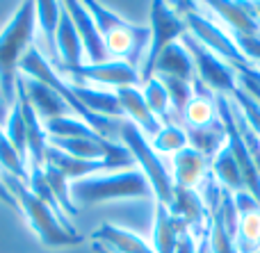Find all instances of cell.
<instances>
[{
    "label": "cell",
    "mask_w": 260,
    "mask_h": 253,
    "mask_svg": "<svg viewBox=\"0 0 260 253\" xmlns=\"http://www.w3.org/2000/svg\"><path fill=\"white\" fill-rule=\"evenodd\" d=\"M64 9L69 12L73 25H76V32L82 41V50H85V64H101L108 62L110 55L108 48H105V39L101 37L99 27H96L91 14L87 12L85 3L80 0H69L64 3Z\"/></svg>",
    "instance_id": "30bf717a"
},
{
    "label": "cell",
    "mask_w": 260,
    "mask_h": 253,
    "mask_svg": "<svg viewBox=\"0 0 260 253\" xmlns=\"http://www.w3.org/2000/svg\"><path fill=\"white\" fill-rule=\"evenodd\" d=\"M201 240L203 237H197L192 231H185L183 235H180V240H178V244H176L174 253H199V249H201Z\"/></svg>",
    "instance_id": "1f68e13d"
},
{
    "label": "cell",
    "mask_w": 260,
    "mask_h": 253,
    "mask_svg": "<svg viewBox=\"0 0 260 253\" xmlns=\"http://www.w3.org/2000/svg\"><path fill=\"white\" fill-rule=\"evenodd\" d=\"M5 119H7V107L0 105V123H5Z\"/></svg>",
    "instance_id": "d590c367"
},
{
    "label": "cell",
    "mask_w": 260,
    "mask_h": 253,
    "mask_svg": "<svg viewBox=\"0 0 260 253\" xmlns=\"http://www.w3.org/2000/svg\"><path fill=\"white\" fill-rule=\"evenodd\" d=\"M148 30H151V41H148V50H146V57H144V64H142V68H139V87L153 78V66H155V59L160 57L162 50L169 44L178 41L180 37L187 32V27H185L183 18L174 12L171 3L153 0Z\"/></svg>",
    "instance_id": "8992f818"
},
{
    "label": "cell",
    "mask_w": 260,
    "mask_h": 253,
    "mask_svg": "<svg viewBox=\"0 0 260 253\" xmlns=\"http://www.w3.org/2000/svg\"><path fill=\"white\" fill-rule=\"evenodd\" d=\"M71 85H91L101 89L119 91L123 87H139V71L121 59H108L101 64H85L67 78Z\"/></svg>",
    "instance_id": "ba28073f"
},
{
    "label": "cell",
    "mask_w": 260,
    "mask_h": 253,
    "mask_svg": "<svg viewBox=\"0 0 260 253\" xmlns=\"http://www.w3.org/2000/svg\"><path fill=\"white\" fill-rule=\"evenodd\" d=\"M64 12V3L55 0H41L35 3V34H41L44 44L39 46V53L57 68V50H55V34H57L59 18Z\"/></svg>",
    "instance_id": "5bb4252c"
},
{
    "label": "cell",
    "mask_w": 260,
    "mask_h": 253,
    "mask_svg": "<svg viewBox=\"0 0 260 253\" xmlns=\"http://www.w3.org/2000/svg\"><path fill=\"white\" fill-rule=\"evenodd\" d=\"M183 128H185V132H187L189 146H192L194 151H199V153H203L208 160L215 158V155L226 146V141H229L226 128H224V123L219 121V117H217V121L210 123V126H203V128L183 126Z\"/></svg>",
    "instance_id": "603a6c76"
},
{
    "label": "cell",
    "mask_w": 260,
    "mask_h": 253,
    "mask_svg": "<svg viewBox=\"0 0 260 253\" xmlns=\"http://www.w3.org/2000/svg\"><path fill=\"white\" fill-rule=\"evenodd\" d=\"M119 144H123L130 151L135 167L144 173V178L151 185L155 203H162L169 208L171 199H174V178H171V169L167 164V158L157 155L153 151L148 137L126 119L121 121V128H119Z\"/></svg>",
    "instance_id": "277c9868"
},
{
    "label": "cell",
    "mask_w": 260,
    "mask_h": 253,
    "mask_svg": "<svg viewBox=\"0 0 260 253\" xmlns=\"http://www.w3.org/2000/svg\"><path fill=\"white\" fill-rule=\"evenodd\" d=\"M235 246L238 253H260V210L240 217Z\"/></svg>",
    "instance_id": "f1b7e54d"
},
{
    "label": "cell",
    "mask_w": 260,
    "mask_h": 253,
    "mask_svg": "<svg viewBox=\"0 0 260 253\" xmlns=\"http://www.w3.org/2000/svg\"><path fill=\"white\" fill-rule=\"evenodd\" d=\"M169 212L174 217H178L187 226V231H192L197 237L208 235V222H210V217H208V208L197 190L174 187V199H171Z\"/></svg>",
    "instance_id": "7c38bea8"
},
{
    "label": "cell",
    "mask_w": 260,
    "mask_h": 253,
    "mask_svg": "<svg viewBox=\"0 0 260 253\" xmlns=\"http://www.w3.org/2000/svg\"><path fill=\"white\" fill-rule=\"evenodd\" d=\"M210 176L215 178L221 190H229V192H233V194L247 192L244 190L242 173H240V167H238V162H235V155H233V151H231L229 141H226L224 149L210 160Z\"/></svg>",
    "instance_id": "7402d4cb"
},
{
    "label": "cell",
    "mask_w": 260,
    "mask_h": 253,
    "mask_svg": "<svg viewBox=\"0 0 260 253\" xmlns=\"http://www.w3.org/2000/svg\"><path fill=\"white\" fill-rule=\"evenodd\" d=\"M35 41V3H21L0 32V94L3 105L12 107L16 100L18 64Z\"/></svg>",
    "instance_id": "6da1fadb"
},
{
    "label": "cell",
    "mask_w": 260,
    "mask_h": 253,
    "mask_svg": "<svg viewBox=\"0 0 260 253\" xmlns=\"http://www.w3.org/2000/svg\"><path fill=\"white\" fill-rule=\"evenodd\" d=\"M212 18L233 37L238 39H256L260 37V23L251 12V3H235V0H212L203 3Z\"/></svg>",
    "instance_id": "9c48e42d"
},
{
    "label": "cell",
    "mask_w": 260,
    "mask_h": 253,
    "mask_svg": "<svg viewBox=\"0 0 260 253\" xmlns=\"http://www.w3.org/2000/svg\"><path fill=\"white\" fill-rule=\"evenodd\" d=\"M157 155L162 158H174L176 153H180L183 149H187V132L180 123H169V126H162L157 130V135L153 139H148Z\"/></svg>",
    "instance_id": "484cf974"
},
{
    "label": "cell",
    "mask_w": 260,
    "mask_h": 253,
    "mask_svg": "<svg viewBox=\"0 0 260 253\" xmlns=\"http://www.w3.org/2000/svg\"><path fill=\"white\" fill-rule=\"evenodd\" d=\"M180 44L192 55L197 80L201 82L208 91H212L215 96H231L238 89V71H235L231 64H226L224 59H219L215 53L203 48L187 32L180 37Z\"/></svg>",
    "instance_id": "52a82bcc"
},
{
    "label": "cell",
    "mask_w": 260,
    "mask_h": 253,
    "mask_svg": "<svg viewBox=\"0 0 260 253\" xmlns=\"http://www.w3.org/2000/svg\"><path fill=\"white\" fill-rule=\"evenodd\" d=\"M153 76L176 78V80H185V82L197 80L192 55H189L187 48L180 44V39L174 41V44H169L160 53V57L155 59V66H153Z\"/></svg>",
    "instance_id": "e0dca14e"
},
{
    "label": "cell",
    "mask_w": 260,
    "mask_h": 253,
    "mask_svg": "<svg viewBox=\"0 0 260 253\" xmlns=\"http://www.w3.org/2000/svg\"><path fill=\"white\" fill-rule=\"evenodd\" d=\"M169 169L171 178H174V187H183V190H199L201 183L210 173V160L203 153L194 151L192 146L183 149L180 153H176L174 158H169Z\"/></svg>",
    "instance_id": "4fadbf2b"
},
{
    "label": "cell",
    "mask_w": 260,
    "mask_h": 253,
    "mask_svg": "<svg viewBox=\"0 0 260 253\" xmlns=\"http://www.w3.org/2000/svg\"><path fill=\"white\" fill-rule=\"evenodd\" d=\"M217 121V100L215 94L208 91L199 80H194V98L189 100L187 110L183 114V126L203 128Z\"/></svg>",
    "instance_id": "44dd1931"
},
{
    "label": "cell",
    "mask_w": 260,
    "mask_h": 253,
    "mask_svg": "<svg viewBox=\"0 0 260 253\" xmlns=\"http://www.w3.org/2000/svg\"><path fill=\"white\" fill-rule=\"evenodd\" d=\"M119 96V103H121L123 110V117L126 121H130L133 126H137L148 139L157 135V130L162 128V123L153 117V112L148 110L146 100H144L142 94V87H123V89L117 91Z\"/></svg>",
    "instance_id": "9a60e30c"
},
{
    "label": "cell",
    "mask_w": 260,
    "mask_h": 253,
    "mask_svg": "<svg viewBox=\"0 0 260 253\" xmlns=\"http://www.w3.org/2000/svg\"><path fill=\"white\" fill-rule=\"evenodd\" d=\"M91 251H94V253H114V251H110L105 244H99V242H94V244H91Z\"/></svg>",
    "instance_id": "836d02e7"
},
{
    "label": "cell",
    "mask_w": 260,
    "mask_h": 253,
    "mask_svg": "<svg viewBox=\"0 0 260 253\" xmlns=\"http://www.w3.org/2000/svg\"><path fill=\"white\" fill-rule=\"evenodd\" d=\"M258 68H260V66H258Z\"/></svg>",
    "instance_id": "f35d334b"
},
{
    "label": "cell",
    "mask_w": 260,
    "mask_h": 253,
    "mask_svg": "<svg viewBox=\"0 0 260 253\" xmlns=\"http://www.w3.org/2000/svg\"><path fill=\"white\" fill-rule=\"evenodd\" d=\"M142 94H144V100H146L148 110L153 112V117L162 123V126H169V123H178L176 121V114L171 110V103H169V94H167L165 85L157 80L155 76L151 80H146L142 85Z\"/></svg>",
    "instance_id": "cb8c5ba5"
},
{
    "label": "cell",
    "mask_w": 260,
    "mask_h": 253,
    "mask_svg": "<svg viewBox=\"0 0 260 253\" xmlns=\"http://www.w3.org/2000/svg\"><path fill=\"white\" fill-rule=\"evenodd\" d=\"M199 253H208V244H206V237L201 240V249H199Z\"/></svg>",
    "instance_id": "8d00e7d4"
},
{
    "label": "cell",
    "mask_w": 260,
    "mask_h": 253,
    "mask_svg": "<svg viewBox=\"0 0 260 253\" xmlns=\"http://www.w3.org/2000/svg\"><path fill=\"white\" fill-rule=\"evenodd\" d=\"M3 135L7 137V141L16 149V153L21 155L23 160L27 162V135H25V119H23V110L18 98L14 100V105L7 110V119L3 123ZM30 167V164H27Z\"/></svg>",
    "instance_id": "4316f807"
},
{
    "label": "cell",
    "mask_w": 260,
    "mask_h": 253,
    "mask_svg": "<svg viewBox=\"0 0 260 253\" xmlns=\"http://www.w3.org/2000/svg\"><path fill=\"white\" fill-rule=\"evenodd\" d=\"M155 78L165 85L167 94H169L171 110H174V114H176V121L183 126V114H185V110H187L189 100L194 98V82L176 80V78H160V76H155Z\"/></svg>",
    "instance_id": "f546056e"
},
{
    "label": "cell",
    "mask_w": 260,
    "mask_h": 253,
    "mask_svg": "<svg viewBox=\"0 0 260 253\" xmlns=\"http://www.w3.org/2000/svg\"><path fill=\"white\" fill-rule=\"evenodd\" d=\"M0 169H3L0 173L16 178V180H21L23 185L30 183V167H27L25 160L16 153V149L7 141V137L3 135V130H0Z\"/></svg>",
    "instance_id": "83f0119b"
},
{
    "label": "cell",
    "mask_w": 260,
    "mask_h": 253,
    "mask_svg": "<svg viewBox=\"0 0 260 253\" xmlns=\"http://www.w3.org/2000/svg\"><path fill=\"white\" fill-rule=\"evenodd\" d=\"M251 12H253V16H256V21L260 23V3H251Z\"/></svg>",
    "instance_id": "e575fe53"
},
{
    "label": "cell",
    "mask_w": 260,
    "mask_h": 253,
    "mask_svg": "<svg viewBox=\"0 0 260 253\" xmlns=\"http://www.w3.org/2000/svg\"><path fill=\"white\" fill-rule=\"evenodd\" d=\"M16 98L21 103L23 119H25V135H27V164L30 169L46 167V149H48V135H46L44 121L37 117L32 105L25 100L21 89H16Z\"/></svg>",
    "instance_id": "2e32d148"
},
{
    "label": "cell",
    "mask_w": 260,
    "mask_h": 253,
    "mask_svg": "<svg viewBox=\"0 0 260 253\" xmlns=\"http://www.w3.org/2000/svg\"><path fill=\"white\" fill-rule=\"evenodd\" d=\"M148 196H153L151 185L137 167L126 169V171L94 173V176L71 183V201L76 208L110 203V201L148 199Z\"/></svg>",
    "instance_id": "7a4b0ae2"
},
{
    "label": "cell",
    "mask_w": 260,
    "mask_h": 253,
    "mask_svg": "<svg viewBox=\"0 0 260 253\" xmlns=\"http://www.w3.org/2000/svg\"><path fill=\"white\" fill-rule=\"evenodd\" d=\"M91 240L105 244L114 253H155L153 244H148L142 235L128 231V228L114 226V224H101L99 231H94Z\"/></svg>",
    "instance_id": "ac0fdd59"
},
{
    "label": "cell",
    "mask_w": 260,
    "mask_h": 253,
    "mask_svg": "<svg viewBox=\"0 0 260 253\" xmlns=\"http://www.w3.org/2000/svg\"><path fill=\"white\" fill-rule=\"evenodd\" d=\"M73 91H76L80 103L85 105L89 112L99 114V117H105V119H114V121H123V119H126L117 91L101 89V87H91V85H80V87L73 85Z\"/></svg>",
    "instance_id": "ffe728a7"
},
{
    "label": "cell",
    "mask_w": 260,
    "mask_h": 253,
    "mask_svg": "<svg viewBox=\"0 0 260 253\" xmlns=\"http://www.w3.org/2000/svg\"><path fill=\"white\" fill-rule=\"evenodd\" d=\"M3 183L7 185L9 194L16 199V205H18V212L25 214L27 224L32 226L35 235L44 242L46 246L50 249H64V246H76V244H82V235H78L76 228H69L67 224L59 222V217L39 199L30 192V187L23 185L21 180L12 176H5L0 173Z\"/></svg>",
    "instance_id": "3957f363"
},
{
    "label": "cell",
    "mask_w": 260,
    "mask_h": 253,
    "mask_svg": "<svg viewBox=\"0 0 260 253\" xmlns=\"http://www.w3.org/2000/svg\"><path fill=\"white\" fill-rule=\"evenodd\" d=\"M16 89L23 91L25 100L32 105V110H35L37 117L44 123L50 121V119H57V117H73L69 105L62 100V96L50 89L48 85H41V82L21 76L16 82Z\"/></svg>",
    "instance_id": "8fae6325"
},
{
    "label": "cell",
    "mask_w": 260,
    "mask_h": 253,
    "mask_svg": "<svg viewBox=\"0 0 260 253\" xmlns=\"http://www.w3.org/2000/svg\"><path fill=\"white\" fill-rule=\"evenodd\" d=\"M0 199H3L5 203L9 205V208L18 210V205H16V199H14V196L9 194V190H7V185H5V183H3V178H0Z\"/></svg>",
    "instance_id": "d6a6232c"
},
{
    "label": "cell",
    "mask_w": 260,
    "mask_h": 253,
    "mask_svg": "<svg viewBox=\"0 0 260 253\" xmlns=\"http://www.w3.org/2000/svg\"><path fill=\"white\" fill-rule=\"evenodd\" d=\"M183 21H185V27H187V34H192L203 48L215 53L217 57L224 59L226 64H231L235 71L253 66V64L244 57L242 50H240L238 41H235L233 37L208 14V9L203 3L194 5L192 12H187L183 16Z\"/></svg>",
    "instance_id": "5b68a950"
},
{
    "label": "cell",
    "mask_w": 260,
    "mask_h": 253,
    "mask_svg": "<svg viewBox=\"0 0 260 253\" xmlns=\"http://www.w3.org/2000/svg\"><path fill=\"white\" fill-rule=\"evenodd\" d=\"M48 139L59 137V139H101V135L89 128L85 121H80L78 117H57L44 123Z\"/></svg>",
    "instance_id": "d4e9b609"
},
{
    "label": "cell",
    "mask_w": 260,
    "mask_h": 253,
    "mask_svg": "<svg viewBox=\"0 0 260 253\" xmlns=\"http://www.w3.org/2000/svg\"><path fill=\"white\" fill-rule=\"evenodd\" d=\"M44 176H46V183H48L50 192H53L55 199H57L59 208L67 212L69 219H73L78 214V208L73 205V201H71V183L67 180V176H64L62 171H57V169L50 167V164H46L44 167Z\"/></svg>",
    "instance_id": "4dcf8cb0"
},
{
    "label": "cell",
    "mask_w": 260,
    "mask_h": 253,
    "mask_svg": "<svg viewBox=\"0 0 260 253\" xmlns=\"http://www.w3.org/2000/svg\"><path fill=\"white\" fill-rule=\"evenodd\" d=\"M0 105H3V94H0Z\"/></svg>",
    "instance_id": "74e56055"
},
{
    "label": "cell",
    "mask_w": 260,
    "mask_h": 253,
    "mask_svg": "<svg viewBox=\"0 0 260 253\" xmlns=\"http://www.w3.org/2000/svg\"><path fill=\"white\" fill-rule=\"evenodd\" d=\"M187 231L178 217L169 212V208L155 203V217H153V251L155 253H174L180 235Z\"/></svg>",
    "instance_id": "d6986e66"
}]
</instances>
